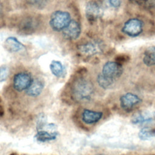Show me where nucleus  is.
<instances>
[{
    "label": "nucleus",
    "mask_w": 155,
    "mask_h": 155,
    "mask_svg": "<svg viewBox=\"0 0 155 155\" xmlns=\"http://www.w3.org/2000/svg\"><path fill=\"white\" fill-rule=\"evenodd\" d=\"M81 32V25L76 21L71 20L68 25L62 30L64 37L67 39H76Z\"/></svg>",
    "instance_id": "9d476101"
},
{
    "label": "nucleus",
    "mask_w": 155,
    "mask_h": 155,
    "mask_svg": "<svg viewBox=\"0 0 155 155\" xmlns=\"http://www.w3.org/2000/svg\"><path fill=\"white\" fill-rule=\"evenodd\" d=\"M153 117L149 115L140 114H138L136 116L134 117L132 120V122L135 124H143L146 122H150L153 120Z\"/></svg>",
    "instance_id": "6ab92c4d"
},
{
    "label": "nucleus",
    "mask_w": 155,
    "mask_h": 155,
    "mask_svg": "<svg viewBox=\"0 0 155 155\" xmlns=\"http://www.w3.org/2000/svg\"><path fill=\"white\" fill-rule=\"evenodd\" d=\"M45 88V81L42 78L36 77L33 78V80L30 85V86L27 88V90L24 93L25 97V107L27 105H31L33 104L36 99H38Z\"/></svg>",
    "instance_id": "7ed1b4c3"
},
{
    "label": "nucleus",
    "mask_w": 155,
    "mask_h": 155,
    "mask_svg": "<svg viewBox=\"0 0 155 155\" xmlns=\"http://www.w3.org/2000/svg\"><path fill=\"white\" fill-rule=\"evenodd\" d=\"M142 102L140 97L133 93H126L119 99L120 106L125 111H131Z\"/></svg>",
    "instance_id": "423d86ee"
},
{
    "label": "nucleus",
    "mask_w": 155,
    "mask_h": 155,
    "mask_svg": "<svg viewBox=\"0 0 155 155\" xmlns=\"http://www.w3.org/2000/svg\"><path fill=\"white\" fill-rule=\"evenodd\" d=\"M130 1L138 5L143 7H150L155 2V0H130Z\"/></svg>",
    "instance_id": "4be33fe9"
},
{
    "label": "nucleus",
    "mask_w": 155,
    "mask_h": 155,
    "mask_svg": "<svg viewBox=\"0 0 155 155\" xmlns=\"http://www.w3.org/2000/svg\"><path fill=\"white\" fill-rule=\"evenodd\" d=\"M5 48L10 53H16L25 49V45L15 37H8L4 42Z\"/></svg>",
    "instance_id": "f8f14e48"
},
{
    "label": "nucleus",
    "mask_w": 155,
    "mask_h": 155,
    "mask_svg": "<svg viewBox=\"0 0 155 155\" xmlns=\"http://www.w3.org/2000/svg\"><path fill=\"white\" fill-rule=\"evenodd\" d=\"M57 133L56 132H49L45 130H39L35 136L37 141L40 142H45L54 140L56 139Z\"/></svg>",
    "instance_id": "2eb2a0df"
},
{
    "label": "nucleus",
    "mask_w": 155,
    "mask_h": 155,
    "mask_svg": "<svg viewBox=\"0 0 155 155\" xmlns=\"http://www.w3.org/2000/svg\"><path fill=\"white\" fill-rule=\"evenodd\" d=\"M123 72L122 65L116 62L108 61L105 63L102 67V73L105 77L115 81L120 77Z\"/></svg>",
    "instance_id": "0eeeda50"
},
{
    "label": "nucleus",
    "mask_w": 155,
    "mask_h": 155,
    "mask_svg": "<svg viewBox=\"0 0 155 155\" xmlns=\"http://www.w3.org/2000/svg\"><path fill=\"white\" fill-rule=\"evenodd\" d=\"M96 81L98 85L101 88L104 89H108L113 86L115 81L105 77L102 73H99L97 76Z\"/></svg>",
    "instance_id": "f3484780"
},
{
    "label": "nucleus",
    "mask_w": 155,
    "mask_h": 155,
    "mask_svg": "<svg viewBox=\"0 0 155 155\" xmlns=\"http://www.w3.org/2000/svg\"><path fill=\"white\" fill-rule=\"evenodd\" d=\"M28 4L36 8H44L48 4L49 0H27Z\"/></svg>",
    "instance_id": "aec40b11"
},
{
    "label": "nucleus",
    "mask_w": 155,
    "mask_h": 155,
    "mask_svg": "<svg viewBox=\"0 0 155 155\" xmlns=\"http://www.w3.org/2000/svg\"><path fill=\"white\" fill-rule=\"evenodd\" d=\"M38 25L35 19L33 18H28L24 19L19 24V30L25 33H31Z\"/></svg>",
    "instance_id": "4468645a"
},
{
    "label": "nucleus",
    "mask_w": 155,
    "mask_h": 155,
    "mask_svg": "<svg viewBox=\"0 0 155 155\" xmlns=\"http://www.w3.org/2000/svg\"><path fill=\"white\" fill-rule=\"evenodd\" d=\"M143 22L136 18L130 19L126 21L122 27V31L131 37L139 35L143 30Z\"/></svg>",
    "instance_id": "6e6552de"
},
{
    "label": "nucleus",
    "mask_w": 155,
    "mask_h": 155,
    "mask_svg": "<svg viewBox=\"0 0 155 155\" xmlns=\"http://www.w3.org/2000/svg\"><path fill=\"white\" fill-rule=\"evenodd\" d=\"M71 21V16L69 13L62 11L57 10L52 13L49 24L51 28L56 31H62Z\"/></svg>",
    "instance_id": "39448f33"
},
{
    "label": "nucleus",
    "mask_w": 155,
    "mask_h": 155,
    "mask_svg": "<svg viewBox=\"0 0 155 155\" xmlns=\"http://www.w3.org/2000/svg\"><path fill=\"white\" fill-rule=\"evenodd\" d=\"M9 75V69L8 67L2 65L0 67V82L5 81Z\"/></svg>",
    "instance_id": "412c9836"
},
{
    "label": "nucleus",
    "mask_w": 155,
    "mask_h": 155,
    "mask_svg": "<svg viewBox=\"0 0 155 155\" xmlns=\"http://www.w3.org/2000/svg\"><path fill=\"white\" fill-rule=\"evenodd\" d=\"M33 78L30 73L25 71L16 73L13 78L12 87L17 94L24 93L30 86Z\"/></svg>",
    "instance_id": "20e7f679"
},
{
    "label": "nucleus",
    "mask_w": 155,
    "mask_h": 155,
    "mask_svg": "<svg viewBox=\"0 0 155 155\" xmlns=\"http://www.w3.org/2000/svg\"><path fill=\"white\" fill-rule=\"evenodd\" d=\"M72 114L74 125L80 129L88 131L100 122L104 116V111L93 105V102L75 107Z\"/></svg>",
    "instance_id": "f03ea898"
},
{
    "label": "nucleus",
    "mask_w": 155,
    "mask_h": 155,
    "mask_svg": "<svg viewBox=\"0 0 155 155\" xmlns=\"http://www.w3.org/2000/svg\"><path fill=\"white\" fill-rule=\"evenodd\" d=\"M155 136V129L150 127H144L139 133V137L141 140H148Z\"/></svg>",
    "instance_id": "a211bd4d"
},
{
    "label": "nucleus",
    "mask_w": 155,
    "mask_h": 155,
    "mask_svg": "<svg viewBox=\"0 0 155 155\" xmlns=\"http://www.w3.org/2000/svg\"><path fill=\"white\" fill-rule=\"evenodd\" d=\"M143 63L148 67L155 65V47H148L145 52L143 58Z\"/></svg>",
    "instance_id": "dca6fc26"
},
{
    "label": "nucleus",
    "mask_w": 155,
    "mask_h": 155,
    "mask_svg": "<svg viewBox=\"0 0 155 155\" xmlns=\"http://www.w3.org/2000/svg\"><path fill=\"white\" fill-rule=\"evenodd\" d=\"M93 155H106V154H103V153H96V154H93Z\"/></svg>",
    "instance_id": "393cba45"
},
{
    "label": "nucleus",
    "mask_w": 155,
    "mask_h": 155,
    "mask_svg": "<svg viewBox=\"0 0 155 155\" xmlns=\"http://www.w3.org/2000/svg\"><path fill=\"white\" fill-rule=\"evenodd\" d=\"M110 4L115 8H117L120 6L121 3V0H108Z\"/></svg>",
    "instance_id": "5701e85b"
},
{
    "label": "nucleus",
    "mask_w": 155,
    "mask_h": 155,
    "mask_svg": "<svg viewBox=\"0 0 155 155\" xmlns=\"http://www.w3.org/2000/svg\"><path fill=\"white\" fill-rule=\"evenodd\" d=\"M103 14L101 7L96 2L90 1L85 7L86 18L89 21L93 22L99 18Z\"/></svg>",
    "instance_id": "1a4fd4ad"
},
{
    "label": "nucleus",
    "mask_w": 155,
    "mask_h": 155,
    "mask_svg": "<svg viewBox=\"0 0 155 155\" xmlns=\"http://www.w3.org/2000/svg\"><path fill=\"white\" fill-rule=\"evenodd\" d=\"M50 69L51 73L57 78H63L65 76V68L59 61H52L50 64Z\"/></svg>",
    "instance_id": "ddd939ff"
},
{
    "label": "nucleus",
    "mask_w": 155,
    "mask_h": 155,
    "mask_svg": "<svg viewBox=\"0 0 155 155\" xmlns=\"http://www.w3.org/2000/svg\"><path fill=\"white\" fill-rule=\"evenodd\" d=\"M103 48L102 44L99 41H93L81 45L79 50L84 54L91 56L97 54L102 51Z\"/></svg>",
    "instance_id": "9b49d317"
},
{
    "label": "nucleus",
    "mask_w": 155,
    "mask_h": 155,
    "mask_svg": "<svg viewBox=\"0 0 155 155\" xmlns=\"http://www.w3.org/2000/svg\"><path fill=\"white\" fill-rule=\"evenodd\" d=\"M2 9H3V7H2V5L1 4V2H0V15L2 13Z\"/></svg>",
    "instance_id": "b1692460"
},
{
    "label": "nucleus",
    "mask_w": 155,
    "mask_h": 155,
    "mask_svg": "<svg viewBox=\"0 0 155 155\" xmlns=\"http://www.w3.org/2000/svg\"><path fill=\"white\" fill-rule=\"evenodd\" d=\"M95 94L92 82L82 75L76 76L70 82L68 90L62 96L64 102L76 107L93 102Z\"/></svg>",
    "instance_id": "f257e3e1"
}]
</instances>
